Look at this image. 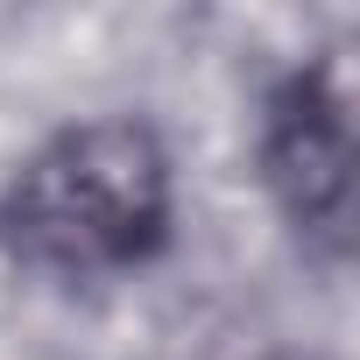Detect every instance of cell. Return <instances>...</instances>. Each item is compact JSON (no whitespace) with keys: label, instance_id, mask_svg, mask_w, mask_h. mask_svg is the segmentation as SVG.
<instances>
[{"label":"cell","instance_id":"1","mask_svg":"<svg viewBox=\"0 0 360 360\" xmlns=\"http://www.w3.org/2000/svg\"><path fill=\"white\" fill-rule=\"evenodd\" d=\"M176 219V169L148 120L106 113L50 134L0 191V248L15 269L120 276L141 269Z\"/></svg>","mask_w":360,"mask_h":360},{"label":"cell","instance_id":"3","mask_svg":"<svg viewBox=\"0 0 360 360\" xmlns=\"http://www.w3.org/2000/svg\"><path fill=\"white\" fill-rule=\"evenodd\" d=\"M276 360H325V353H276Z\"/></svg>","mask_w":360,"mask_h":360},{"label":"cell","instance_id":"2","mask_svg":"<svg viewBox=\"0 0 360 360\" xmlns=\"http://www.w3.org/2000/svg\"><path fill=\"white\" fill-rule=\"evenodd\" d=\"M346 106L353 99H346L339 57H318L276 85L269 120H262V176H269L283 219L325 255H346V240H353V120H346Z\"/></svg>","mask_w":360,"mask_h":360}]
</instances>
